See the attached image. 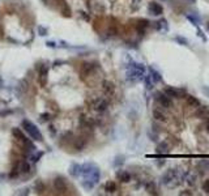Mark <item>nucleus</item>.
I'll return each instance as SVG.
<instances>
[{
  "instance_id": "obj_1",
  "label": "nucleus",
  "mask_w": 209,
  "mask_h": 196,
  "mask_svg": "<svg viewBox=\"0 0 209 196\" xmlns=\"http://www.w3.org/2000/svg\"><path fill=\"white\" fill-rule=\"evenodd\" d=\"M21 125H22V128L30 135V137H31V140H33V141L34 140L35 141H42L43 137H42L41 131L38 130L37 125H34L30 121H28V119H24V121L21 122Z\"/></svg>"
},
{
  "instance_id": "obj_2",
  "label": "nucleus",
  "mask_w": 209,
  "mask_h": 196,
  "mask_svg": "<svg viewBox=\"0 0 209 196\" xmlns=\"http://www.w3.org/2000/svg\"><path fill=\"white\" fill-rule=\"evenodd\" d=\"M174 180H179V176H178V170L176 169H167L166 171H165L160 179V183L162 186H170L173 187L174 185ZM180 182V180H179ZM182 183V182H180Z\"/></svg>"
},
{
  "instance_id": "obj_3",
  "label": "nucleus",
  "mask_w": 209,
  "mask_h": 196,
  "mask_svg": "<svg viewBox=\"0 0 209 196\" xmlns=\"http://www.w3.org/2000/svg\"><path fill=\"white\" fill-rule=\"evenodd\" d=\"M154 99L156 102L162 106V107H166V109H171L173 106V101L165 92H156L154 93Z\"/></svg>"
},
{
  "instance_id": "obj_4",
  "label": "nucleus",
  "mask_w": 209,
  "mask_h": 196,
  "mask_svg": "<svg viewBox=\"0 0 209 196\" xmlns=\"http://www.w3.org/2000/svg\"><path fill=\"white\" fill-rule=\"evenodd\" d=\"M163 92L166 93L170 98H184V96H186V89H182V88L167 86V88H165Z\"/></svg>"
},
{
  "instance_id": "obj_5",
  "label": "nucleus",
  "mask_w": 209,
  "mask_h": 196,
  "mask_svg": "<svg viewBox=\"0 0 209 196\" xmlns=\"http://www.w3.org/2000/svg\"><path fill=\"white\" fill-rule=\"evenodd\" d=\"M148 11L150 15H154V16H161L163 13V7L157 3V2H150L149 5H148Z\"/></svg>"
},
{
  "instance_id": "obj_6",
  "label": "nucleus",
  "mask_w": 209,
  "mask_h": 196,
  "mask_svg": "<svg viewBox=\"0 0 209 196\" xmlns=\"http://www.w3.org/2000/svg\"><path fill=\"white\" fill-rule=\"evenodd\" d=\"M54 187L56 191H60L61 194H64L67 191V182L63 176H56L54 179Z\"/></svg>"
},
{
  "instance_id": "obj_7",
  "label": "nucleus",
  "mask_w": 209,
  "mask_h": 196,
  "mask_svg": "<svg viewBox=\"0 0 209 196\" xmlns=\"http://www.w3.org/2000/svg\"><path fill=\"white\" fill-rule=\"evenodd\" d=\"M69 175L73 176V178H79L82 175V165L80 163L73 162L71 166H69Z\"/></svg>"
},
{
  "instance_id": "obj_8",
  "label": "nucleus",
  "mask_w": 209,
  "mask_h": 196,
  "mask_svg": "<svg viewBox=\"0 0 209 196\" xmlns=\"http://www.w3.org/2000/svg\"><path fill=\"white\" fill-rule=\"evenodd\" d=\"M107 106H109V102H107L106 99H103V98H98V99L94 101L93 109H94V110H97V111H99V112H102V111H105V110L107 109Z\"/></svg>"
},
{
  "instance_id": "obj_9",
  "label": "nucleus",
  "mask_w": 209,
  "mask_h": 196,
  "mask_svg": "<svg viewBox=\"0 0 209 196\" xmlns=\"http://www.w3.org/2000/svg\"><path fill=\"white\" fill-rule=\"evenodd\" d=\"M148 73H149V76H150V79L153 80V83L154 84H157V83H162V75L157 71L156 68H153V67H149L148 68Z\"/></svg>"
},
{
  "instance_id": "obj_10",
  "label": "nucleus",
  "mask_w": 209,
  "mask_h": 196,
  "mask_svg": "<svg viewBox=\"0 0 209 196\" xmlns=\"http://www.w3.org/2000/svg\"><path fill=\"white\" fill-rule=\"evenodd\" d=\"M47 75H48V68H47V66L43 64L39 68V84H41V86H45L47 84Z\"/></svg>"
},
{
  "instance_id": "obj_11",
  "label": "nucleus",
  "mask_w": 209,
  "mask_h": 196,
  "mask_svg": "<svg viewBox=\"0 0 209 196\" xmlns=\"http://www.w3.org/2000/svg\"><path fill=\"white\" fill-rule=\"evenodd\" d=\"M153 28L158 31H167L169 30V25H167V20L166 18H161L156 22H153Z\"/></svg>"
},
{
  "instance_id": "obj_12",
  "label": "nucleus",
  "mask_w": 209,
  "mask_h": 196,
  "mask_svg": "<svg viewBox=\"0 0 209 196\" xmlns=\"http://www.w3.org/2000/svg\"><path fill=\"white\" fill-rule=\"evenodd\" d=\"M116 178L122 183H128L132 176H131V174L127 171V170H119V171L116 173Z\"/></svg>"
},
{
  "instance_id": "obj_13",
  "label": "nucleus",
  "mask_w": 209,
  "mask_h": 196,
  "mask_svg": "<svg viewBox=\"0 0 209 196\" xmlns=\"http://www.w3.org/2000/svg\"><path fill=\"white\" fill-rule=\"evenodd\" d=\"M169 152H170L169 145H167V143H165V141H161L160 144L157 145V148H156V153H157V154H160V156L167 154Z\"/></svg>"
},
{
  "instance_id": "obj_14",
  "label": "nucleus",
  "mask_w": 209,
  "mask_h": 196,
  "mask_svg": "<svg viewBox=\"0 0 209 196\" xmlns=\"http://www.w3.org/2000/svg\"><path fill=\"white\" fill-rule=\"evenodd\" d=\"M102 88H103V92L107 94V96H112L114 92H115V86H114V84L110 83V81H103Z\"/></svg>"
},
{
  "instance_id": "obj_15",
  "label": "nucleus",
  "mask_w": 209,
  "mask_h": 196,
  "mask_svg": "<svg viewBox=\"0 0 209 196\" xmlns=\"http://www.w3.org/2000/svg\"><path fill=\"white\" fill-rule=\"evenodd\" d=\"M153 118L156 119V121H158V122H166V121H167V118H166V115L163 114V111L158 110V109H154V110H153Z\"/></svg>"
},
{
  "instance_id": "obj_16",
  "label": "nucleus",
  "mask_w": 209,
  "mask_h": 196,
  "mask_svg": "<svg viewBox=\"0 0 209 196\" xmlns=\"http://www.w3.org/2000/svg\"><path fill=\"white\" fill-rule=\"evenodd\" d=\"M143 81H144V85H145V88H147V90H153V88H154L156 84L153 83V80L150 79L149 73H148V75H144Z\"/></svg>"
},
{
  "instance_id": "obj_17",
  "label": "nucleus",
  "mask_w": 209,
  "mask_h": 196,
  "mask_svg": "<svg viewBox=\"0 0 209 196\" xmlns=\"http://www.w3.org/2000/svg\"><path fill=\"white\" fill-rule=\"evenodd\" d=\"M186 102L188 106H191V107H199L200 106V101L198 98H195L192 96H187L186 97Z\"/></svg>"
},
{
  "instance_id": "obj_18",
  "label": "nucleus",
  "mask_w": 209,
  "mask_h": 196,
  "mask_svg": "<svg viewBox=\"0 0 209 196\" xmlns=\"http://www.w3.org/2000/svg\"><path fill=\"white\" fill-rule=\"evenodd\" d=\"M21 174V167H20V162L18 163H16V165L12 167V171H11V174H9V178L11 179H13V178H17L18 175Z\"/></svg>"
},
{
  "instance_id": "obj_19",
  "label": "nucleus",
  "mask_w": 209,
  "mask_h": 196,
  "mask_svg": "<svg viewBox=\"0 0 209 196\" xmlns=\"http://www.w3.org/2000/svg\"><path fill=\"white\" fill-rule=\"evenodd\" d=\"M45 188H46V186H45V183L42 182V179H37L34 182V189L38 194H42L43 191H45Z\"/></svg>"
},
{
  "instance_id": "obj_20",
  "label": "nucleus",
  "mask_w": 209,
  "mask_h": 196,
  "mask_svg": "<svg viewBox=\"0 0 209 196\" xmlns=\"http://www.w3.org/2000/svg\"><path fill=\"white\" fill-rule=\"evenodd\" d=\"M186 18L191 22L193 26H198V25L201 24V20H200V17H198L196 15H186Z\"/></svg>"
},
{
  "instance_id": "obj_21",
  "label": "nucleus",
  "mask_w": 209,
  "mask_h": 196,
  "mask_svg": "<svg viewBox=\"0 0 209 196\" xmlns=\"http://www.w3.org/2000/svg\"><path fill=\"white\" fill-rule=\"evenodd\" d=\"M45 154V152H42V150H39V152H37V150H34V153L31 154V157H30V161L33 162V163H35V162H38L41 158H42V156Z\"/></svg>"
},
{
  "instance_id": "obj_22",
  "label": "nucleus",
  "mask_w": 209,
  "mask_h": 196,
  "mask_svg": "<svg viewBox=\"0 0 209 196\" xmlns=\"http://www.w3.org/2000/svg\"><path fill=\"white\" fill-rule=\"evenodd\" d=\"M105 189L107 192H110V194H112V192H115L116 191V185H115V182L114 180H109L105 185Z\"/></svg>"
},
{
  "instance_id": "obj_23",
  "label": "nucleus",
  "mask_w": 209,
  "mask_h": 196,
  "mask_svg": "<svg viewBox=\"0 0 209 196\" xmlns=\"http://www.w3.org/2000/svg\"><path fill=\"white\" fill-rule=\"evenodd\" d=\"M12 135H13L16 139H18V140H20V141H22L26 137V136H25V135L22 134V131H21L20 128H17V127H15L13 130H12Z\"/></svg>"
},
{
  "instance_id": "obj_24",
  "label": "nucleus",
  "mask_w": 209,
  "mask_h": 196,
  "mask_svg": "<svg viewBox=\"0 0 209 196\" xmlns=\"http://www.w3.org/2000/svg\"><path fill=\"white\" fill-rule=\"evenodd\" d=\"M20 167H21V174H28L31 170L28 161H21L20 162Z\"/></svg>"
},
{
  "instance_id": "obj_25",
  "label": "nucleus",
  "mask_w": 209,
  "mask_h": 196,
  "mask_svg": "<svg viewBox=\"0 0 209 196\" xmlns=\"http://www.w3.org/2000/svg\"><path fill=\"white\" fill-rule=\"evenodd\" d=\"M174 39L179 43V45H182V46H188V41L186 39V38H183V37H180V35H176Z\"/></svg>"
},
{
  "instance_id": "obj_26",
  "label": "nucleus",
  "mask_w": 209,
  "mask_h": 196,
  "mask_svg": "<svg viewBox=\"0 0 209 196\" xmlns=\"http://www.w3.org/2000/svg\"><path fill=\"white\" fill-rule=\"evenodd\" d=\"M145 189H147L149 194H156V192H154V191H156V187H154V185H153L152 182H149V183H147V185H145Z\"/></svg>"
},
{
  "instance_id": "obj_27",
  "label": "nucleus",
  "mask_w": 209,
  "mask_h": 196,
  "mask_svg": "<svg viewBox=\"0 0 209 196\" xmlns=\"http://www.w3.org/2000/svg\"><path fill=\"white\" fill-rule=\"evenodd\" d=\"M196 30H198V37L200 38V39H201L202 42H207V37H205V34H204V31H202V30L199 28V25L196 26Z\"/></svg>"
},
{
  "instance_id": "obj_28",
  "label": "nucleus",
  "mask_w": 209,
  "mask_h": 196,
  "mask_svg": "<svg viewBox=\"0 0 209 196\" xmlns=\"http://www.w3.org/2000/svg\"><path fill=\"white\" fill-rule=\"evenodd\" d=\"M186 183L188 186H193L196 183V176L195 175H189V176H186Z\"/></svg>"
},
{
  "instance_id": "obj_29",
  "label": "nucleus",
  "mask_w": 209,
  "mask_h": 196,
  "mask_svg": "<svg viewBox=\"0 0 209 196\" xmlns=\"http://www.w3.org/2000/svg\"><path fill=\"white\" fill-rule=\"evenodd\" d=\"M124 163V157L123 156H119L115 158V161H114V165L115 166H120V165H123Z\"/></svg>"
},
{
  "instance_id": "obj_30",
  "label": "nucleus",
  "mask_w": 209,
  "mask_h": 196,
  "mask_svg": "<svg viewBox=\"0 0 209 196\" xmlns=\"http://www.w3.org/2000/svg\"><path fill=\"white\" fill-rule=\"evenodd\" d=\"M199 165H200L201 167H204V169L209 170V160H202V161H200V162H199Z\"/></svg>"
},
{
  "instance_id": "obj_31",
  "label": "nucleus",
  "mask_w": 209,
  "mask_h": 196,
  "mask_svg": "<svg viewBox=\"0 0 209 196\" xmlns=\"http://www.w3.org/2000/svg\"><path fill=\"white\" fill-rule=\"evenodd\" d=\"M38 33H39V35L45 37V35H47V29L43 28V26H39V28H38Z\"/></svg>"
},
{
  "instance_id": "obj_32",
  "label": "nucleus",
  "mask_w": 209,
  "mask_h": 196,
  "mask_svg": "<svg viewBox=\"0 0 209 196\" xmlns=\"http://www.w3.org/2000/svg\"><path fill=\"white\" fill-rule=\"evenodd\" d=\"M202 189H204L207 194H209V179H207L204 183H202Z\"/></svg>"
},
{
  "instance_id": "obj_33",
  "label": "nucleus",
  "mask_w": 209,
  "mask_h": 196,
  "mask_svg": "<svg viewBox=\"0 0 209 196\" xmlns=\"http://www.w3.org/2000/svg\"><path fill=\"white\" fill-rule=\"evenodd\" d=\"M48 119H50L48 114H42V115H41V121H42V122H47Z\"/></svg>"
},
{
  "instance_id": "obj_34",
  "label": "nucleus",
  "mask_w": 209,
  "mask_h": 196,
  "mask_svg": "<svg viewBox=\"0 0 209 196\" xmlns=\"http://www.w3.org/2000/svg\"><path fill=\"white\" fill-rule=\"evenodd\" d=\"M46 45H47L48 47H56V43H55V42H51V41H48Z\"/></svg>"
},
{
  "instance_id": "obj_35",
  "label": "nucleus",
  "mask_w": 209,
  "mask_h": 196,
  "mask_svg": "<svg viewBox=\"0 0 209 196\" xmlns=\"http://www.w3.org/2000/svg\"><path fill=\"white\" fill-rule=\"evenodd\" d=\"M180 195H192V192H188V189H186L184 192H180Z\"/></svg>"
},
{
  "instance_id": "obj_36",
  "label": "nucleus",
  "mask_w": 209,
  "mask_h": 196,
  "mask_svg": "<svg viewBox=\"0 0 209 196\" xmlns=\"http://www.w3.org/2000/svg\"><path fill=\"white\" fill-rule=\"evenodd\" d=\"M3 88V79H2V76H0V89Z\"/></svg>"
},
{
  "instance_id": "obj_37",
  "label": "nucleus",
  "mask_w": 209,
  "mask_h": 196,
  "mask_svg": "<svg viewBox=\"0 0 209 196\" xmlns=\"http://www.w3.org/2000/svg\"><path fill=\"white\" fill-rule=\"evenodd\" d=\"M184 2H189V3H196V0H184Z\"/></svg>"
},
{
  "instance_id": "obj_38",
  "label": "nucleus",
  "mask_w": 209,
  "mask_h": 196,
  "mask_svg": "<svg viewBox=\"0 0 209 196\" xmlns=\"http://www.w3.org/2000/svg\"><path fill=\"white\" fill-rule=\"evenodd\" d=\"M207 131H208V132H209V121H208V122H207Z\"/></svg>"
},
{
  "instance_id": "obj_39",
  "label": "nucleus",
  "mask_w": 209,
  "mask_h": 196,
  "mask_svg": "<svg viewBox=\"0 0 209 196\" xmlns=\"http://www.w3.org/2000/svg\"><path fill=\"white\" fill-rule=\"evenodd\" d=\"M204 92H207L209 94V88H204Z\"/></svg>"
},
{
  "instance_id": "obj_40",
  "label": "nucleus",
  "mask_w": 209,
  "mask_h": 196,
  "mask_svg": "<svg viewBox=\"0 0 209 196\" xmlns=\"http://www.w3.org/2000/svg\"><path fill=\"white\" fill-rule=\"evenodd\" d=\"M207 30H208V31H209V21H208V22H207Z\"/></svg>"
},
{
  "instance_id": "obj_41",
  "label": "nucleus",
  "mask_w": 209,
  "mask_h": 196,
  "mask_svg": "<svg viewBox=\"0 0 209 196\" xmlns=\"http://www.w3.org/2000/svg\"><path fill=\"white\" fill-rule=\"evenodd\" d=\"M42 2L45 3V4H47V3H48V0H42Z\"/></svg>"
}]
</instances>
